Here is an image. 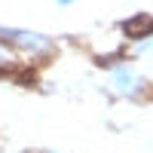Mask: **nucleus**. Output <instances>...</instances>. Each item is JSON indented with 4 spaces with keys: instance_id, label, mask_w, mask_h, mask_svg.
<instances>
[{
    "instance_id": "nucleus-5",
    "label": "nucleus",
    "mask_w": 153,
    "mask_h": 153,
    "mask_svg": "<svg viewBox=\"0 0 153 153\" xmlns=\"http://www.w3.org/2000/svg\"><path fill=\"white\" fill-rule=\"evenodd\" d=\"M58 6H71V3H76V0H55Z\"/></svg>"
},
{
    "instance_id": "nucleus-2",
    "label": "nucleus",
    "mask_w": 153,
    "mask_h": 153,
    "mask_svg": "<svg viewBox=\"0 0 153 153\" xmlns=\"http://www.w3.org/2000/svg\"><path fill=\"white\" fill-rule=\"evenodd\" d=\"M0 43L16 58H43L52 49V40L46 34L31 28H6V25H0Z\"/></svg>"
},
{
    "instance_id": "nucleus-3",
    "label": "nucleus",
    "mask_w": 153,
    "mask_h": 153,
    "mask_svg": "<svg viewBox=\"0 0 153 153\" xmlns=\"http://www.w3.org/2000/svg\"><path fill=\"white\" fill-rule=\"evenodd\" d=\"M135 55H141V58H147L150 65H153V28H147V31H141L135 37Z\"/></svg>"
},
{
    "instance_id": "nucleus-4",
    "label": "nucleus",
    "mask_w": 153,
    "mask_h": 153,
    "mask_svg": "<svg viewBox=\"0 0 153 153\" xmlns=\"http://www.w3.org/2000/svg\"><path fill=\"white\" fill-rule=\"evenodd\" d=\"M16 68H19V58L0 43V74H9V71H16Z\"/></svg>"
},
{
    "instance_id": "nucleus-1",
    "label": "nucleus",
    "mask_w": 153,
    "mask_h": 153,
    "mask_svg": "<svg viewBox=\"0 0 153 153\" xmlns=\"http://www.w3.org/2000/svg\"><path fill=\"white\" fill-rule=\"evenodd\" d=\"M104 74H107V86L117 92L123 101H144L150 95V76L141 74L129 58H113L104 65Z\"/></svg>"
}]
</instances>
